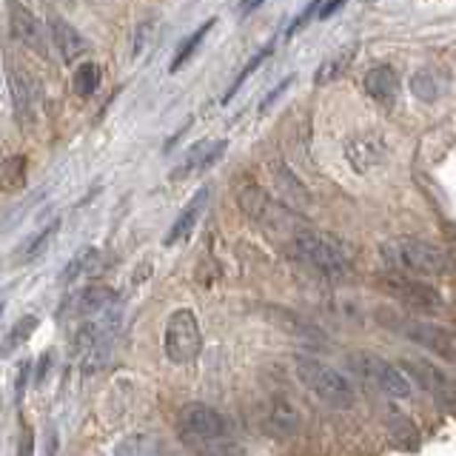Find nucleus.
<instances>
[{"mask_svg":"<svg viewBox=\"0 0 456 456\" xmlns=\"http://www.w3.org/2000/svg\"><path fill=\"white\" fill-rule=\"evenodd\" d=\"M362 86H365V94L370 100H377V103H391V100L396 97V69L385 66V63L368 69Z\"/></svg>","mask_w":456,"mask_h":456,"instance_id":"f3484780","label":"nucleus"},{"mask_svg":"<svg viewBox=\"0 0 456 456\" xmlns=\"http://www.w3.org/2000/svg\"><path fill=\"white\" fill-rule=\"evenodd\" d=\"M297 377L305 388L322 399V403L334 405V408H351L354 405V385L339 374L337 368L325 365L320 360H311V356H297Z\"/></svg>","mask_w":456,"mask_h":456,"instance_id":"20e7f679","label":"nucleus"},{"mask_svg":"<svg viewBox=\"0 0 456 456\" xmlns=\"http://www.w3.org/2000/svg\"><path fill=\"white\" fill-rule=\"evenodd\" d=\"M379 317L391 320V322H385V325L396 328V331L405 334L408 339H417L419 346H428L431 351L448 356V360H456V334H451L448 328L413 320V317H396V314H388V311H379Z\"/></svg>","mask_w":456,"mask_h":456,"instance_id":"1a4fd4ad","label":"nucleus"},{"mask_svg":"<svg viewBox=\"0 0 456 456\" xmlns=\"http://www.w3.org/2000/svg\"><path fill=\"white\" fill-rule=\"evenodd\" d=\"M9 86H12V103L14 111H18V120L23 123H32L35 120V83L28 80L26 71L20 69H12L9 71Z\"/></svg>","mask_w":456,"mask_h":456,"instance_id":"dca6fc26","label":"nucleus"},{"mask_svg":"<svg viewBox=\"0 0 456 456\" xmlns=\"http://www.w3.org/2000/svg\"><path fill=\"white\" fill-rule=\"evenodd\" d=\"M240 206L242 211H246V217L256 225H263L265 232H297L299 223L297 217L291 214V208H285V206H277L274 200H271L260 185H254V183H246L240 189Z\"/></svg>","mask_w":456,"mask_h":456,"instance_id":"0eeeda50","label":"nucleus"},{"mask_svg":"<svg viewBox=\"0 0 456 456\" xmlns=\"http://www.w3.org/2000/svg\"><path fill=\"white\" fill-rule=\"evenodd\" d=\"M320 4H322V0H311V4L305 6V12H303V14H297V20H294L291 28H289V35H297L299 28H305V26L311 23L314 14H320Z\"/></svg>","mask_w":456,"mask_h":456,"instance_id":"c85d7f7f","label":"nucleus"},{"mask_svg":"<svg viewBox=\"0 0 456 456\" xmlns=\"http://www.w3.org/2000/svg\"><path fill=\"white\" fill-rule=\"evenodd\" d=\"M348 368L354 377H360L365 385L377 388L385 396H394V399H408L413 394V385L411 379L399 370L396 365H391L388 360H382L379 354H370V351H351L348 354Z\"/></svg>","mask_w":456,"mask_h":456,"instance_id":"39448f33","label":"nucleus"},{"mask_svg":"<svg viewBox=\"0 0 456 456\" xmlns=\"http://www.w3.org/2000/svg\"><path fill=\"white\" fill-rule=\"evenodd\" d=\"M114 299H118V294H114L111 289H106V285H89V289L71 294L63 303L61 314L63 317L66 314L69 317H94V314L111 308Z\"/></svg>","mask_w":456,"mask_h":456,"instance_id":"f8f14e48","label":"nucleus"},{"mask_svg":"<svg viewBox=\"0 0 456 456\" xmlns=\"http://www.w3.org/2000/svg\"><path fill=\"white\" fill-rule=\"evenodd\" d=\"M271 177H274L280 194L285 197V203L294 206V208H305L308 206V191L299 185V180L282 163H271Z\"/></svg>","mask_w":456,"mask_h":456,"instance_id":"a211bd4d","label":"nucleus"},{"mask_svg":"<svg viewBox=\"0 0 456 456\" xmlns=\"http://www.w3.org/2000/svg\"><path fill=\"white\" fill-rule=\"evenodd\" d=\"M100 66L97 63H83V66H77V71H75V94L77 97H92L97 89H100Z\"/></svg>","mask_w":456,"mask_h":456,"instance_id":"393cba45","label":"nucleus"},{"mask_svg":"<svg viewBox=\"0 0 456 456\" xmlns=\"http://www.w3.org/2000/svg\"><path fill=\"white\" fill-rule=\"evenodd\" d=\"M177 436L185 445L203 448V451H217V442L228 436V422L225 417L206 403H189L177 411Z\"/></svg>","mask_w":456,"mask_h":456,"instance_id":"7ed1b4c3","label":"nucleus"},{"mask_svg":"<svg viewBox=\"0 0 456 456\" xmlns=\"http://www.w3.org/2000/svg\"><path fill=\"white\" fill-rule=\"evenodd\" d=\"M379 256L388 271L411 277H439L448 271V254L419 237H391L379 246Z\"/></svg>","mask_w":456,"mask_h":456,"instance_id":"f257e3e1","label":"nucleus"},{"mask_svg":"<svg viewBox=\"0 0 456 456\" xmlns=\"http://www.w3.org/2000/svg\"><path fill=\"white\" fill-rule=\"evenodd\" d=\"M379 289L399 299L403 305H408L411 311H425L434 314L445 308V299L434 289V285L422 282V277H411V274H399V271H388V274L379 277Z\"/></svg>","mask_w":456,"mask_h":456,"instance_id":"6e6552de","label":"nucleus"},{"mask_svg":"<svg viewBox=\"0 0 456 456\" xmlns=\"http://www.w3.org/2000/svg\"><path fill=\"white\" fill-rule=\"evenodd\" d=\"M35 328H37V317H32V314H28V317H23V320L9 331V337H6V342H4V348H0V356L9 354V351H14L18 346H23V342L35 334Z\"/></svg>","mask_w":456,"mask_h":456,"instance_id":"bb28decb","label":"nucleus"},{"mask_svg":"<svg viewBox=\"0 0 456 456\" xmlns=\"http://www.w3.org/2000/svg\"><path fill=\"white\" fill-rule=\"evenodd\" d=\"M228 149V140H206V142H197V146L185 154V160L171 171V180H189L208 171L214 163L220 160Z\"/></svg>","mask_w":456,"mask_h":456,"instance_id":"9b49d317","label":"nucleus"},{"mask_svg":"<svg viewBox=\"0 0 456 456\" xmlns=\"http://www.w3.org/2000/svg\"><path fill=\"white\" fill-rule=\"evenodd\" d=\"M214 23H217V20H206V23H200L197 28H194V32L189 35V37H185L183 43H180V49H177V54H175V61H171V66H168V71H177L183 63H189L191 61V57H194V52H197V46H200V43H203L206 40V35L211 32V28H214Z\"/></svg>","mask_w":456,"mask_h":456,"instance_id":"4be33fe9","label":"nucleus"},{"mask_svg":"<svg viewBox=\"0 0 456 456\" xmlns=\"http://www.w3.org/2000/svg\"><path fill=\"white\" fill-rule=\"evenodd\" d=\"M411 89H413V94H417L419 100H425V103H431V100H436V94H439L436 83L431 77V71H417L413 80H411Z\"/></svg>","mask_w":456,"mask_h":456,"instance_id":"cd10ccee","label":"nucleus"},{"mask_svg":"<svg viewBox=\"0 0 456 456\" xmlns=\"http://www.w3.org/2000/svg\"><path fill=\"white\" fill-rule=\"evenodd\" d=\"M348 4V0H322V9H320V14H317V18L320 20H328V18H334V14L342 9V6H346Z\"/></svg>","mask_w":456,"mask_h":456,"instance_id":"c756f323","label":"nucleus"},{"mask_svg":"<svg viewBox=\"0 0 456 456\" xmlns=\"http://www.w3.org/2000/svg\"><path fill=\"white\" fill-rule=\"evenodd\" d=\"M12 35L18 43H23L26 49H32L35 54L46 57L49 54V40H46V23H43L32 9L14 6L12 9Z\"/></svg>","mask_w":456,"mask_h":456,"instance_id":"9d476101","label":"nucleus"},{"mask_svg":"<svg viewBox=\"0 0 456 456\" xmlns=\"http://www.w3.org/2000/svg\"><path fill=\"white\" fill-rule=\"evenodd\" d=\"M100 268V251L97 248H80L75 256L69 260V265L63 268V274H61V282H75L80 277H92L94 271Z\"/></svg>","mask_w":456,"mask_h":456,"instance_id":"aec40b11","label":"nucleus"},{"mask_svg":"<svg viewBox=\"0 0 456 456\" xmlns=\"http://www.w3.org/2000/svg\"><path fill=\"white\" fill-rule=\"evenodd\" d=\"M26 175H28V160L23 154H12L9 160L0 163V191L4 194L20 191L26 185Z\"/></svg>","mask_w":456,"mask_h":456,"instance_id":"6ab92c4d","label":"nucleus"},{"mask_svg":"<svg viewBox=\"0 0 456 456\" xmlns=\"http://www.w3.org/2000/svg\"><path fill=\"white\" fill-rule=\"evenodd\" d=\"M263 425L274 439H291L299 431V413H297V408L291 403H285V399H274V403L265 408Z\"/></svg>","mask_w":456,"mask_h":456,"instance_id":"4468645a","label":"nucleus"},{"mask_svg":"<svg viewBox=\"0 0 456 456\" xmlns=\"http://www.w3.org/2000/svg\"><path fill=\"white\" fill-rule=\"evenodd\" d=\"M49 35H52V46L57 49V54H61L66 63L77 61L80 54L89 52V40H86L77 28L63 18H54L49 23Z\"/></svg>","mask_w":456,"mask_h":456,"instance_id":"ddd939ff","label":"nucleus"},{"mask_svg":"<svg viewBox=\"0 0 456 456\" xmlns=\"http://www.w3.org/2000/svg\"><path fill=\"white\" fill-rule=\"evenodd\" d=\"M163 351L175 365H189L200 356V351H203V331H200L197 314L191 308H177L166 320Z\"/></svg>","mask_w":456,"mask_h":456,"instance_id":"423d86ee","label":"nucleus"},{"mask_svg":"<svg viewBox=\"0 0 456 456\" xmlns=\"http://www.w3.org/2000/svg\"><path fill=\"white\" fill-rule=\"evenodd\" d=\"M271 52H274V43H268V46H263L260 52H256V54L251 57V61H248L246 66H242V71H240V77H237V80L232 83V89H228V92H225V97H223V103H228V100H232V97H234V94L240 92V86H242V83H246V80H248V77L254 75V71H256V69H260V66H263V61H265V57H268Z\"/></svg>","mask_w":456,"mask_h":456,"instance_id":"a878e982","label":"nucleus"},{"mask_svg":"<svg viewBox=\"0 0 456 456\" xmlns=\"http://www.w3.org/2000/svg\"><path fill=\"white\" fill-rule=\"evenodd\" d=\"M208 197H211V191H208V185H203L189 203H185V208H183V214L175 220V225H171V232L166 234V246H175V242H180V240H185L191 232H194V225H197V220L203 217V211H206V206H208Z\"/></svg>","mask_w":456,"mask_h":456,"instance_id":"2eb2a0df","label":"nucleus"},{"mask_svg":"<svg viewBox=\"0 0 456 456\" xmlns=\"http://www.w3.org/2000/svg\"><path fill=\"white\" fill-rule=\"evenodd\" d=\"M0 314H4V305H0Z\"/></svg>","mask_w":456,"mask_h":456,"instance_id":"2f4dec72","label":"nucleus"},{"mask_svg":"<svg viewBox=\"0 0 456 456\" xmlns=\"http://www.w3.org/2000/svg\"><path fill=\"white\" fill-rule=\"evenodd\" d=\"M289 251L299 263H305L308 268L317 271V274H322L325 280L342 282V280H351V274H354L346 251H342L328 234L314 232V228L299 225L289 237Z\"/></svg>","mask_w":456,"mask_h":456,"instance_id":"f03ea898","label":"nucleus"},{"mask_svg":"<svg viewBox=\"0 0 456 456\" xmlns=\"http://www.w3.org/2000/svg\"><path fill=\"white\" fill-rule=\"evenodd\" d=\"M265 0H242V6H240V14H251L256 6H263Z\"/></svg>","mask_w":456,"mask_h":456,"instance_id":"7c9ffc66","label":"nucleus"},{"mask_svg":"<svg viewBox=\"0 0 456 456\" xmlns=\"http://www.w3.org/2000/svg\"><path fill=\"white\" fill-rule=\"evenodd\" d=\"M354 54H356V49H354V46H346V49H339L337 54L325 57V61L320 63V69H317V75H314V83L322 86V83L337 80V77L342 75V71H348V66H351V61H354Z\"/></svg>","mask_w":456,"mask_h":456,"instance_id":"412c9836","label":"nucleus"},{"mask_svg":"<svg viewBox=\"0 0 456 456\" xmlns=\"http://www.w3.org/2000/svg\"><path fill=\"white\" fill-rule=\"evenodd\" d=\"M163 445L157 442V436L151 434H132V436H126V442H120L118 445V453L123 456H149V453H160Z\"/></svg>","mask_w":456,"mask_h":456,"instance_id":"b1692460","label":"nucleus"},{"mask_svg":"<svg viewBox=\"0 0 456 456\" xmlns=\"http://www.w3.org/2000/svg\"><path fill=\"white\" fill-rule=\"evenodd\" d=\"M54 232H57V220H54V223H49L46 228H40L37 234L28 237V240L23 242V246H20V256H18V263H32V260H37V256L49 248V242H52Z\"/></svg>","mask_w":456,"mask_h":456,"instance_id":"5701e85b","label":"nucleus"}]
</instances>
